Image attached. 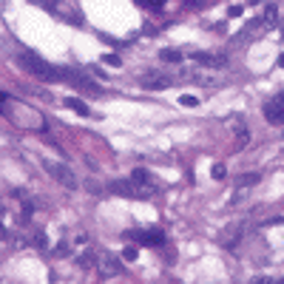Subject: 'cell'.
Listing matches in <instances>:
<instances>
[{"mask_svg": "<svg viewBox=\"0 0 284 284\" xmlns=\"http://www.w3.org/2000/svg\"><path fill=\"white\" fill-rule=\"evenodd\" d=\"M131 179H134V185H136V199H151V196H156V182L151 179V174L145 168H134L131 170Z\"/></svg>", "mask_w": 284, "mask_h": 284, "instance_id": "5", "label": "cell"}, {"mask_svg": "<svg viewBox=\"0 0 284 284\" xmlns=\"http://www.w3.org/2000/svg\"><path fill=\"white\" fill-rule=\"evenodd\" d=\"M18 62H20V68H26L28 74H34V77H40V80H48V82L62 80L60 68L48 66L43 57H37V54H32V52H20L18 54Z\"/></svg>", "mask_w": 284, "mask_h": 284, "instance_id": "1", "label": "cell"}, {"mask_svg": "<svg viewBox=\"0 0 284 284\" xmlns=\"http://www.w3.org/2000/svg\"><path fill=\"white\" fill-rule=\"evenodd\" d=\"M62 106H66V108H71L74 114H80V116H88V114H91V111H88V106H86L82 100H77V97H66V100H62Z\"/></svg>", "mask_w": 284, "mask_h": 284, "instance_id": "14", "label": "cell"}, {"mask_svg": "<svg viewBox=\"0 0 284 284\" xmlns=\"http://www.w3.org/2000/svg\"><path fill=\"white\" fill-rule=\"evenodd\" d=\"M128 239L136 244H148V248H162L165 244V233L162 230H128Z\"/></svg>", "mask_w": 284, "mask_h": 284, "instance_id": "9", "label": "cell"}, {"mask_svg": "<svg viewBox=\"0 0 284 284\" xmlns=\"http://www.w3.org/2000/svg\"><path fill=\"white\" fill-rule=\"evenodd\" d=\"M282 34H284V23H282Z\"/></svg>", "mask_w": 284, "mask_h": 284, "instance_id": "29", "label": "cell"}, {"mask_svg": "<svg viewBox=\"0 0 284 284\" xmlns=\"http://www.w3.org/2000/svg\"><path fill=\"white\" fill-rule=\"evenodd\" d=\"M86 188H88V190H94V194H97V190H100V185H97V182H94V179H88V182H86Z\"/></svg>", "mask_w": 284, "mask_h": 284, "instance_id": "26", "label": "cell"}, {"mask_svg": "<svg viewBox=\"0 0 284 284\" xmlns=\"http://www.w3.org/2000/svg\"><path fill=\"white\" fill-rule=\"evenodd\" d=\"M278 66H282V68H284V54H282V57H278Z\"/></svg>", "mask_w": 284, "mask_h": 284, "instance_id": "28", "label": "cell"}, {"mask_svg": "<svg viewBox=\"0 0 284 284\" xmlns=\"http://www.w3.org/2000/svg\"><path fill=\"white\" fill-rule=\"evenodd\" d=\"M60 74H62V80H68V82H74L80 91H91V94H100V86L94 80H88L82 71H74V68H60Z\"/></svg>", "mask_w": 284, "mask_h": 284, "instance_id": "8", "label": "cell"}, {"mask_svg": "<svg viewBox=\"0 0 284 284\" xmlns=\"http://www.w3.org/2000/svg\"><path fill=\"white\" fill-rule=\"evenodd\" d=\"M111 190L120 194V196H128V199H136V185H134L131 176L128 179H114V182H111Z\"/></svg>", "mask_w": 284, "mask_h": 284, "instance_id": "12", "label": "cell"}, {"mask_svg": "<svg viewBox=\"0 0 284 284\" xmlns=\"http://www.w3.org/2000/svg\"><path fill=\"white\" fill-rule=\"evenodd\" d=\"M122 258H125V262H136V248H134V244H128V248L122 250Z\"/></svg>", "mask_w": 284, "mask_h": 284, "instance_id": "22", "label": "cell"}, {"mask_svg": "<svg viewBox=\"0 0 284 284\" xmlns=\"http://www.w3.org/2000/svg\"><path fill=\"white\" fill-rule=\"evenodd\" d=\"M224 128L230 131V136H233V145L236 148H244L250 142V128H248V120L242 114H230L228 120H224Z\"/></svg>", "mask_w": 284, "mask_h": 284, "instance_id": "2", "label": "cell"}, {"mask_svg": "<svg viewBox=\"0 0 284 284\" xmlns=\"http://www.w3.org/2000/svg\"><path fill=\"white\" fill-rule=\"evenodd\" d=\"M176 77H179V80L199 82V86H219V80H216L213 74H208V68H204V66H199V68H179Z\"/></svg>", "mask_w": 284, "mask_h": 284, "instance_id": "6", "label": "cell"}, {"mask_svg": "<svg viewBox=\"0 0 284 284\" xmlns=\"http://www.w3.org/2000/svg\"><path fill=\"white\" fill-rule=\"evenodd\" d=\"M160 60L162 62H182L185 57H182V52H176V48H160Z\"/></svg>", "mask_w": 284, "mask_h": 284, "instance_id": "16", "label": "cell"}, {"mask_svg": "<svg viewBox=\"0 0 284 284\" xmlns=\"http://www.w3.org/2000/svg\"><path fill=\"white\" fill-rule=\"evenodd\" d=\"M77 264H80L82 270H91V267H97V253H94L91 248H86V253L77 258Z\"/></svg>", "mask_w": 284, "mask_h": 284, "instance_id": "15", "label": "cell"}, {"mask_svg": "<svg viewBox=\"0 0 284 284\" xmlns=\"http://www.w3.org/2000/svg\"><path fill=\"white\" fill-rule=\"evenodd\" d=\"M210 174H213V179H219V182H222V179H228V170H224V165H222V162H216Z\"/></svg>", "mask_w": 284, "mask_h": 284, "instance_id": "19", "label": "cell"}, {"mask_svg": "<svg viewBox=\"0 0 284 284\" xmlns=\"http://www.w3.org/2000/svg\"><path fill=\"white\" fill-rule=\"evenodd\" d=\"M43 170L48 176H54L60 185L66 188H77V176H74V170L68 165H62V162H54V160H43Z\"/></svg>", "mask_w": 284, "mask_h": 284, "instance_id": "4", "label": "cell"}, {"mask_svg": "<svg viewBox=\"0 0 284 284\" xmlns=\"http://www.w3.org/2000/svg\"><path fill=\"white\" fill-rule=\"evenodd\" d=\"M242 12H244L242 6H230V9H228V18H239Z\"/></svg>", "mask_w": 284, "mask_h": 284, "instance_id": "24", "label": "cell"}, {"mask_svg": "<svg viewBox=\"0 0 284 284\" xmlns=\"http://www.w3.org/2000/svg\"><path fill=\"white\" fill-rule=\"evenodd\" d=\"M48 12H54L60 20H66V23H74V26H82V18L77 9H71L66 0H52V6H48Z\"/></svg>", "mask_w": 284, "mask_h": 284, "instance_id": "10", "label": "cell"}, {"mask_svg": "<svg viewBox=\"0 0 284 284\" xmlns=\"http://www.w3.org/2000/svg\"><path fill=\"white\" fill-rule=\"evenodd\" d=\"M34 3H40V6H46V9L52 6V0H34Z\"/></svg>", "mask_w": 284, "mask_h": 284, "instance_id": "27", "label": "cell"}, {"mask_svg": "<svg viewBox=\"0 0 284 284\" xmlns=\"http://www.w3.org/2000/svg\"><path fill=\"white\" fill-rule=\"evenodd\" d=\"M52 253H54V256H57V258L68 256V253H71V244H68V242H60V244H57V248H54Z\"/></svg>", "mask_w": 284, "mask_h": 284, "instance_id": "17", "label": "cell"}, {"mask_svg": "<svg viewBox=\"0 0 284 284\" xmlns=\"http://www.w3.org/2000/svg\"><path fill=\"white\" fill-rule=\"evenodd\" d=\"M264 18L270 20V23H273V26H278V9H276L273 3H270V6H267V9H264Z\"/></svg>", "mask_w": 284, "mask_h": 284, "instance_id": "18", "label": "cell"}, {"mask_svg": "<svg viewBox=\"0 0 284 284\" xmlns=\"http://www.w3.org/2000/svg\"><path fill=\"white\" fill-rule=\"evenodd\" d=\"M258 174H242V176H236L233 179V185H236V190H248V188H253V185H258Z\"/></svg>", "mask_w": 284, "mask_h": 284, "instance_id": "13", "label": "cell"}, {"mask_svg": "<svg viewBox=\"0 0 284 284\" xmlns=\"http://www.w3.org/2000/svg\"><path fill=\"white\" fill-rule=\"evenodd\" d=\"M122 256H114L111 250H100L97 253V270L102 278H114V276L122 273Z\"/></svg>", "mask_w": 284, "mask_h": 284, "instance_id": "3", "label": "cell"}, {"mask_svg": "<svg viewBox=\"0 0 284 284\" xmlns=\"http://www.w3.org/2000/svg\"><path fill=\"white\" fill-rule=\"evenodd\" d=\"M140 86L148 91H165L174 86V77H168V74H160V71H148V74H142L140 77Z\"/></svg>", "mask_w": 284, "mask_h": 284, "instance_id": "7", "label": "cell"}, {"mask_svg": "<svg viewBox=\"0 0 284 284\" xmlns=\"http://www.w3.org/2000/svg\"><path fill=\"white\" fill-rule=\"evenodd\" d=\"M34 244H37V248H40V250H46V244H48V239H46L43 233H37V236H34Z\"/></svg>", "mask_w": 284, "mask_h": 284, "instance_id": "23", "label": "cell"}, {"mask_svg": "<svg viewBox=\"0 0 284 284\" xmlns=\"http://www.w3.org/2000/svg\"><path fill=\"white\" fill-rule=\"evenodd\" d=\"M179 106H188V108H194V106H199V100H196L194 94H182V97H179Z\"/></svg>", "mask_w": 284, "mask_h": 284, "instance_id": "20", "label": "cell"}, {"mask_svg": "<svg viewBox=\"0 0 284 284\" xmlns=\"http://www.w3.org/2000/svg\"><path fill=\"white\" fill-rule=\"evenodd\" d=\"M185 6H188V9H199V6H202V0H185Z\"/></svg>", "mask_w": 284, "mask_h": 284, "instance_id": "25", "label": "cell"}, {"mask_svg": "<svg viewBox=\"0 0 284 284\" xmlns=\"http://www.w3.org/2000/svg\"><path fill=\"white\" fill-rule=\"evenodd\" d=\"M190 60L196 66H204V68H224L228 66V57L224 54H210V52H194Z\"/></svg>", "mask_w": 284, "mask_h": 284, "instance_id": "11", "label": "cell"}, {"mask_svg": "<svg viewBox=\"0 0 284 284\" xmlns=\"http://www.w3.org/2000/svg\"><path fill=\"white\" fill-rule=\"evenodd\" d=\"M102 62H106V66H111V68H120V66H122V60H120L116 54H106V57H102Z\"/></svg>", "mask_w": 284, "mask_h": 284, "instance_id": "21", "label": "cell"}]
</instances>
